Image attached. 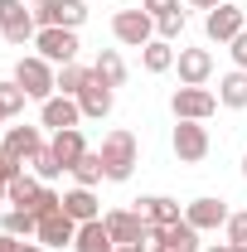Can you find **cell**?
I'll return each mask as SVG.
<instances>
[{"instance_id":"22","label":"cell","mask_w":247,"mask_h":252,"mask_svg":"<svg viewBox=\"0 0 247 252\" xmlns=\"http://www.w3.org/2000/svg\"><path fill=\"white\" fill-rule=\"evenodd\" d=\"M175 59H180V54H175V44H170V39H151V44L141 49L146 73H170V68H175Z\"/></svg>"},{"instance_id":"5","label":"cell","mask_w":247,"mask_h":252,"mask_svg":"<svg viewBox=\"0 0 247 252\" xmlns=\"http://www.w3.org/2000/svg\"><path fill=\"white\" fill-rule=\"evenodd\" d=\"M243 10H238V0H223V5H214L209 10V20H204V34L214 39V44H233L238 34H243Z\"/></svg>"},{"instance_id":"42","label":"cell","mask_w":247,"mask_h":252,"mask_svg":"<svg viewBox=\"0 0 247 252\" xmlns=\"http://www.w3.org/2000/svg\"><path fill=\"white\" fill-rule=\"evenodd\" d=\"M0 136H5V117H0Z\"/></svg>"},{"instance_id":"32","label":"cell","mask_w":247,"mask_h":252,"mask_svg":"<svg viewBox=\"0 0 247 252\" xmlns=\"http://www.w3.org/2000/svg\"><path fill=\"white\" fill-rule=\"evenodd\" d=\"M155 34H160V39H170V44H175V39H180V34H185V10H180V15H165V20H155Z\"/></svg>"},{"instance_id":"15","label":"cell","mask_w":247,"mask_h":252,"mask_svg":"<svg viewBox=\"0 0 247 252\" xmlns=\"http://www.w3.org/2000/svg\"><path fill=\"white\" fill-rule=\"evenodd\" d=\"M78 107H83V117H88V122H102V117L112 112V88L93 73V78H88V88L78 93Z\"/></svg>"},{"instance_id":"45","label":"cell","mask_w":247,"mask_h":252,"mask_svg":"<svg viewBox=\"0 0 247 252\" xmlns=\"http://www.w3.org/2000/svg\"><path fill=\"white\" fill-rule=\"evenodd\" d=\"M117 252H131V248H117Z\"/></svg>"},{"instance_id":"7","label":"cell","mask_w":247,"mask_h":252,"mask_svg":"<svg viewBox=\"0 0 247 252\" xmlns=\"http://www.w3.org/2000/svg\"><path fill=\"white\" fill-rule=\"evenodd\" d=\"M34 44H39V59L49 63H78V30H39L34 34Z\"/></svg>"},{"instance_id":"26","label":"cell","mask_w":247,"mask_h":252,"mask_svg":"<svg viewBox=\"0 0 247 252\" xmlns=\"http://www.w3.org/2000/svg\"><path fill=\"white\" fill-rule=\"evenodd\" d=\"M88 78H93V68H83V63H63L59 68V97H78L88 88Z\"/></svg>"},{"instance_id":"30","label":"cell","mask_w":247,"mask_h":252,"mask_svg":"<svg viewBox=\"0 0 247 252\" xmlns=\"http://www.w3.org/2000/svg\"><path fill=\"white\" fill-rule=\"evenodd\" d=\"M30 165H34V175H39L44 185H54V180H59V175H63V160L54 156V146H44V151H39V156H34Z\"/></svg>"},{"instance_id":"38","label":"cell","mask_w":247,"mask_h":252,"mask_svg":"<svg viewBox=\"0 0 247 252\" xmlns=\"http://www.w3.org/2000/svg\"><path fill=\"white\" fill-rule=\"evenodd\" d=\"M194 10H214V5H223V0H189Z\"/></svg>"},{"instance_id":"37","label":"cell","mask_w":247,"mask_h":252,"mask_svg":"<svg viewBox=\"0 0 247 252\" xmlns=\"http://www.w3.org/2000/svg\"><path fill=\"white\" fill-rule=\"evenodd\" d=\"M0 252H20V238H10L5 228H0Z\"/></svg>"},{"instance_id":"11","label":"cell","mask_w":247,"mask_h":252,"mask_svg":"<svg viewBox=\"0 0 247 252\" xmlns=\"http://www.w3.org/2000/svg\"><path fill=\"white\" fill-rule=\"evenodd\" d=\"M78 228H83V223H73L63 209H54V214L39 219V243H44L49 252H54V248H68V243H78Z\"/></svg>"},{"instance_id":"27","label":"cell","mask_w":247,"mask_h":252,"mask_svg":"<svg viewBox=\"0 0 247 252\" xmlns=\"http://www.w3.org/2000/svg\"><path fill=\"white\" fill-rule=\"evenodd\" d=\"M68 175H73V180H78L83 189H93V185H102V180H107V170H102V156H97V151H88V156L78 160Z\"/></svg>"},{"instance_id":"18","label":"cell","mask_w":247,"mask_h":252,"mask_svg":"<svg viewBox=\"0 0 247 252\" xmlns=\"http://www.w3.org/2000/svg\"><path fill=\"white\" fill-rule=\"evenodd\" d=\"M49 146H54V156L63 160V170H73L78 160L88 156V141H83V131H78V126H73V131H54V141H49Z\"/></svg>"},{"instance_id":"3","label":"cell","mask_w":247,"mask_h":252,"mask_svg":"<svg viewBox=\"0 0 247 252\" xmlns=\"http://www.w3.org/2000/svg\"><path fill=\"white\" fill-rule=\"evenodd\" d=\"M170 112H175V122H209L218 112V97L209 93V88H175Z\"/></svg>"},{"instance_id":"2","label":"cell","mask_w":247,"mask_h":252,"mask_svg":"<svg viewBox=\"0 0 247 252\" xmlns=\"http://www.w3.org/2000/svg\"><path fill=\"white\" fill-rule=\"evenodd\" d=\"M15 83H20L39 107H44L49 97H59V73L49 68V59H39V54H30V59L15 63Z\"/></svg>"},{"instance_id":"1","label":"cell","mask_w":247,"mask_h":252,"mask_svg":"<svg viewBox=\"0 0 247 252\" xmlns=\"http://www.w3.org/2000/svg\"><path fill=\"white\" fill-rule=\"evenodd\" d=\"M102 170H107V180H131V170H136V136L126 131V126H117V131H107L102 136Z\"/></svg>"},{"instance_id":"28","label":"cell","mask_w":247,"mask_h":252,"mask_svg":"<svg viewBox=\"0 0 247 252\" xmlns=\"http://www.w3.org/2000/svg\"><path fill=\"white\" fill-rule=\"evenodd\" d=\"M165 238H170V252H199V228H194V223H170V228H165Z\"/></svg>"},{"instance_id":"43","label":"cell","mask_w":247,"mask_h":252,"mask_svg":"<svg viewBox=\"0 0 247 252\" xmlns=\"http://www.w3.org/2000/svg\"><path fill=\"white\" fill-rule=\"evenodd\" d=\"M243 175H247V156H243Z\"/></svg>"},{"instance_id":"8","label":"cell","mask_w":247,"mask_h":252,"mask_svg":"<svg viewBox=\"0 0 247 252\" xmlns=\"http://www.w3.org/2000/svg\"><path fill=\"white\" fill-rule=\"evenodd\" d=\"M0 34L5 44H30L34 34V15L25 10V0H0Z\"/></svg>"},{"instance_id":"10","label":"cell","mask_w":247,"mask_h":252,"mask_svg":"<svg viewBox=\"0 0 247 252\" xmlns=\"http://www.w3.org/2000/svg\"><path fill=\"white\" fill-rule=\"evenodd\" d=\"M175 156L185 160V165H199V160L209 156V131H204V122H180L175 126Z\"/></svg>"},{"instance_id":"31","label":"cell","mask_w":247,"mask_h":252,"mask_svg":"<svg viewBox=\"0 0 247 252\" xmlns=\"http://www.w3.org/2000/svg\"><path fill=\"white\" fill-rule=\"evenodd\" d=\"M131 252H170V238H165V228H155V223H146L141 243H136Z\"/></svg>"},{"instance_id":"6","label":"cell","mask_w":247,"mask_h":252,"mask_svg":"<svg viewBox=\"0 0 247 252\" xmlns=\"http://www.w3.org/2000/svg\"><path fill=\"white\" fill-rule=\"evenodd\" d=\"M112 34L122 39L126 49H146L155 39V20L146 15V10H122L117 20H112Z\"/></svg>"},{"instance_id":"24","label":"cell","mask_w":247,"mask_h":252,"mask_svg":"<svg viewBox=\"0 0 247 252\" xmlns=\"http://www.w3.org/2000/svg\"><path fill=\"white\" fill-rule=\"evenodd\" d=\"M39 194H44V180L30 175V170L10 180V204H15V209H34V199H39Z\"/></svg>"},{"instance_id":"41","label":"cell","mask_w":247,"mask_h":252,"mask_svg":"<svg viewBox=\"0 0 247 252\" xmlns=\"http://www.w3.org/2000/svg\"><path fill=\"white\" fill-rule=\"evenodd\" d=\"M0 199H10V185H5V180H0Z\"/></svg>"},{"instance_id":"12","label":"cell","mask_w":247,"mask_h":252,"mask_svg":"<svg viewBox=\"0 0 247 252\" xmlns=\"http://www.w3.org/2000/svg\"><path fill=\"white\" fill-rule=\"evenodd\" d=\"M0 146H5L15 160H25V165H30V160L39 156L49 141L39 136V126H5V141H0Z\"/></svg>"},{"instance_id":"20","label":"cell","mask_w":247,"mask_h":252,"mask_svg":"<svg viewBox=\"0 0 247 252\" xmlns=\"http://www.w3.org/2000/svg\"><path fill=\"white\" fill-rule=\"evenodd\" d=\"M63 214H68L73 223H93V219H102V214H97V199H93V189H83V185L63 194Z\"/></svg>"},{"instance_id":"33","label":"cell","mask_w":247,"mask_h":252,"mask_svg":"<svg viewBox=\"0 0 247 252\" xmlns=\"http://www.w3.org/2000/svg\"><path fill=\"white\" fill-rule=\"evenodd\" d=\"M223 228H228V243L233 248H247V214H228Z\"/></svg>"},{"instance_id":"4","label":"cell","mask_w":247,"mask_h":252,"mask_svg":"<svg viewBox=\"0 0 247 252\" xmlns=\"http://www.w3.org/2000/svg\"><path fill=\"white\" fill-rule=\"evenodd\" d=\"M34 20L39 30H78L88 20V0H44Z\"/></svg>"},{"instance_id":"34","label":"cell","mask_w":247,"mask_h":252,"mask_svg":"<svg viewBox=\"0 0 247 252\" xmlns=\"http://www.w3.org/2000/svg\"><path fill=\"white\" fill-rule=\"evenodd\" d=\"M141 10L151 20H165V15H180V0H141Z\"/></svg>"},{"instance_id":"46","label":"cell","mask_w":247,"mask_h":252,"mask_svg":"<svg viewBox=\"0 0 247 252\" xmlns=\"http://www.w3.org/2000/svg\"><path fill=\"white\" fill-rule=\"evenodd\" d=\"M39 5H44V0H39Z\"/></svg>"},{"instance_id":"14","label":"cell","mask_w":247,"mask_h":252,"mask_svg":"<svg viewBox=\"0 0 247 252\" xmlns=\"http://www.w3.org/2000/svg\"><path fill=\"white\" fill-rule=\"evenodd\" d=\"M39 117H44V126H54V131H73V126L83 122V107H78V97H49Z\"/></svg>"},{"instance_id":"23","label":"cell","mask_w":247,"mask_h":252,"mask_svg":"<svg viewBox=\"0 0 247 252\" xmlns=\"http://www.w3.org/2000/svg\"><path fill=\"white\" fill-rule=\"evenodd\" d=\"M93 73L107 83V88H122V83H126V59L117 54V49H102L97 63H93Z\"/></svg>"},{"instance_id":"21","label":"cell","mask_w":247,"mask_h":252,"mask_svg":"<svg viewBox=\"0 0 247 252\" xmlns=\"http://www.w3.org/2000/svg\"><path fill=\"white\" fill-rule=\"evenodd\" d=\"M78 252H117V243H112V233H107V223L93 219V223H83L78 228V243H73Z\"/></svg>"},{"instance_id":"19","label":"cell","mask_w":247,"mask_h":252,"mask_svg":"<svg viewBox=\"0 0 247 252\" xmlns=\"http://www.w3.org/2000/svg\"><path fill=\"white\" fill-rule=\"evenodd\" d=\"M218 102L233 107V112H243V107H247V68H233V73L218 78Z\"/></svg>"},{"instance_id":"29","label":"cell","mask_w":247,"mask_h":252,"mask_svg":"<svg viewBox=\"0 0 247 252\" xmlns=\"http://www.w3.org/2000/svg\"><path fill=\"white\" fill-rule=\"evenodd\" d=\"M25 102H30V93L20 88V83H0V117L10 122V117H20L25 112Z\"/></svg>"},{"instance_id":"44","label":"cell","mask_w":247,"mask_h":252,"mask_svg":"<svg viewBox=\"0 0 247 252\" xmlns=\"http://www.w3.org/2000/svg\"><path fill=\"white\" fill-rule=\"evenodd\" d=\"M233 252H247V248H233Z\"/></svg>"},{"instance_id":"25","label":"cell","mask_w":247,"mask_h":252,"mask_svg":"<svg viewBox=\"0 0 247 252\" xmlns=\"http://www.w3.org/2000/svg\"><path fill=\"white\" fill-rule=\"evenodd\" d=\"M0 228L10 238H39V214H30V209H5Z\"/></svg>"},{"instance_id":"16","label":"cell","mask_w":247,"mask_h":252,"mask_svg":"<svg viewBox=\"0 0 247 252\" xmlns=\"http://www.w3.org/2000/svg\"><path fill=\"white\" fill-rule=\"evenodd\" d=\"M185 223H194L199 233H204V228H223V223H228V204L204 194V199H194V204L185 209Z\"/></svg>"},{"instance_id":"17","label":"cell","mask_w":247,"mask_h":252,"mask_svg":"<svg viewBox=\"0 0 247 252\" xmlns=\"http://www.w3.org/2000/svg\"><path fill=\"white\" fill-rule=\"evenodd\" d=\"M141 219L155 223V228H170V223H180V204L170 194H146L141 199Z\"/></svg>"},{"instance_id":"39","label":"cell","mask_w":247,"mask_h":252,"mask_svg":"<svg viewBox=\"0 0 247 252\" xmlns=\"http://www.w3.org/2000/svg\"><path fill=\"white\" fill-rule=\"evenodd\" d=\"M20 252H49L44 243H20Z\"/></svg>"},{"instance_id":"13","label":"cell","mask_w":247,"mask_h":252,"mask_svg":"<svg viewBox=\"0 0 247 252\" xmlns=\"http://www.w3.org/2000/svg\"><path fill=\"white\" fill-rule=\"evenodd\" d=\"M180 83L185 88H204L209 83V73H214V54L209 49H180Z\"/></svg>"},{"instance_id":"36","label":"cell","mask_w":247,"mask_h":252,"mask_svg":"<svg viewBox=\"0 0 247 252\" xmlns=\"http://www.w3.org/2000/svg\"><path fill=\"white\" fill-rule=\"evenodd\" d=\"M233 59H238V68H247V30L233 39Z\"/></svg>"},{"instance_id":"9","label":"cell","mask_w":247,"mask_h":252,"mask_svg":"<svg viewBox=\"0 0 247 252\" xmlns=\"http://www.w3.org/2000/svg\"><path fill=\"white\" fill-rule=\"evenodd\" d=\"M102 223H107V233H112V243H117V248H136V243H141V233H146L141 209H112V214H102Z\"/></svg>"},{"instance_id":"40","label":"cell","mask_w":247,"mask_h":252,"mask_svg":"<svg viewBox=\"0 0 247 252\" xmlns=\"http://www.w3.org/2000/svg\"><path fill=\"white\" fill-rule=\"evenodd\" d=\"M204 252H233V243H214V248H204Z\"/></svg>"},{"instance_id":"35","label":"cell","mask_w":247,"mask_h":252,"mask_svg":"<svg viewBox=\"0 0 247 252\" xmlns=\"http://www.w3.org/2000/svg\"><path fill=\"white\" fill-rule=\"evenodd\" d=\"M15 175H25V160H15V156H10V151H5V146H0V180L10 185Z\"/></svg>"}]
</instances>
